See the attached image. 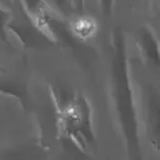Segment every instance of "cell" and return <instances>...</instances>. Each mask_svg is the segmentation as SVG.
I'll return each instance as SVG.
<instances>
[{"mask_svg": "<svg viewBox=\"0 0 160 160\" xmlns=\"http://www.w3.org/2000/svg\"><path fill=\"white\" fill-rule=\"evenodd\" d=\"M70 29L72 31V34L81 40H88L91 39L96 31H98V24L95 21L94 18L90 16H79L78 19H75L71 25Z\"/></svg>", "mask_w": 160, "mask_h": 160, "instance_id": "6da1fadb", "label": "cell"}]
</instances>
